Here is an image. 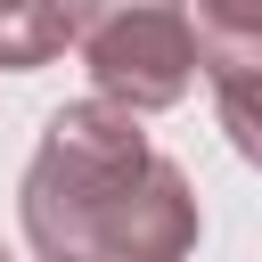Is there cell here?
Wrapping results in <instances>:
<instances>
[{
  "label": "cell",
  "mask_w": 262,
  "mask_h": 262,
  "mask_svg": "<svg viewBox=\"0 0 262 262\" xmlns=\"http://www.w3.org/2000/svg\"><path fill=\"white\" fill-rule=\"evenodd\" d=\"M74 8H90V0H74Z\"/></svg>",
  "instance_id": "8992f818"
},
{
  "label": "cell",
  "mask_w": 262,
  "mask_h": 262,
  "mask_svg": "<svg viewBox=\"0 0 262 262\" xmlns=\"http://www.w3.org/2000/svg\"><path fill=\"white\" fill-rule=\"evenodd\" d=\"M196 25H205V41H237V33H262V0H196Z\"/></svg>",
  "instance_id": "5b68a950"
},
{
  "label": "cell",
  "mask_w": 262,
  "mask_h": 262,
  "mask_svg": "<svg viewBox=\"0 0 262 262\" xmlns=\"http://www.w3.org/2000/svg\"><path fill=\"white\" fill-rule=\"evenodd\" d=\"M205 74H213V106H221L229 147L246 164H262V33L205 41Z\"/></svg>",
  "instance_id": "3957f363"
},
{
  "label": "cell",
  "mask_w": 262,
  "mask_h": 262,
  "mask_svg": "<svg viewBox=\"0 0 262 262\" xmlns=\"http://www.w3.org/2000/svg\"><path fill=\"white\" fill-rule=\"evenodd\" d=\"M74 41H82L98 98H115L123 115L180 106L205 66L196 16L180 0H90V8H74Z\"/></svg>",
  "instance_id": "7a4b0ae2"
},
{
  "label": "cell",
  "mask_w": 262,
  "mask_h": 262,
  "mask_svg": "<svg viewBox=\"0 0 262 262\" xmlns=\"http://www.w3.org/2000/svg\"><path fill=\"white\" fill-rule=\"evenodd\" d=\"M74 41V0H0V66L33 74Z\"/></svg>",
  "instance_id": "277c9868"
},
{
  "label": "cell",
  "mask_w": 262,
  "mask_h": 262,
  "mask_svg": "<svg viewBox=\"0 0 262 262\" xmlns=\"http://www.w3.org/2000/svg\"><path fill=\"white\" fill-rule=\"evenodd\" d=\"M25 237L41 262H180L196 246V188L115 98H74L25 164Z\"/></svg>",
  "instance_id": "6da1fadb"
},
{
  "label": "cell",
  "mask_w": 262,
  "mask_h": 262,
  "mask_svg": "<svg viewBox=\"0 0 262 262\" xmlns=\"http://www.w3.org/2000/svg\"><path fill=\"white\" fill-rule=\"evenodd\" d=\"M0 262H8V254H0Z\"/></svg>",
  "instance_id": "52a82bcc"
}]
</instances>
